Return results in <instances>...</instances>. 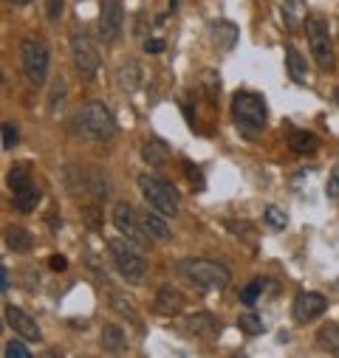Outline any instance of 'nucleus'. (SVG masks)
Here are the masks:
<instances>
[{"label": "nucleus", "instance_id": "f3484780", "mask_svg": "<svg viewBox=\"0 0 339 358\" xmlns=\"http://www.w3.org/2000/svg\"><path fill=\"white\" fill-rule=\"evenodd\" d=\"M4 240H6V248L18 251V254H26V251H32V234H29L23 226H15V223H9V226L4 229Z\"/></svg>", "mask_w": 339, "mask_h": 358}, {"label": "nucleus", "instance_id": "393cba45", "mask_svg": "<svg viewBox=\"0 0 339 358\" xmlns=\"http://www.w3.org/2000/svg\"><path fill=\"white\" fill-rule=\"evenodd\" d=\"M237 327H240L243 333H249V336H261V333L266 330L263 319H261V316H254V313H243V316H237Z\"/></svg>", "mask_w": 339, "mask_h": 358}, {"label": "nucleus", "instance_id": "dca6fc26", "mask_svg": "<svg viewBox=\"0 0 339 358\" xmlns=\"http://www.w3.org/2000/svg\"><path fill=\"white\" fill-rule=\"evenodd\" d=\"M99 347H102L105 352H113V355L125 352V350H127L125 330H122L119 324H105V327H102V333H99Z\"/></svg>", "mask_w": 339, "mask_h": 358}, {"label": "nucleus", "instance_id": "9b49d317", "mask_svg": "<svg viewBox=\"0 0 339 358\" xmlns=\"http://www.w3.org/2000/svg\"><path fill=\"white\" fill-rule=\"evenodd\" d=\"M113 226H116L125 237H130V240H136V243H141V240L147 237L144 229H141L139 215L133 212V206H130L127 201H122V203L113 206Z\"/></svg>", "mask_w": 339, "mask_h": 358}, {"label": "nucleus", "instance_id": "423d86ee", "mask_svg": "<svg viewBox=\"0 0 339 358\" xmlns=\"http://www.w3.org/2000/svg\"><path fill=\"white\" fill-rule=\"evenodd\" d=\"M71 59H74V68H76L79 79L91 82L97 76L102 59H99V51H97V43L91 40V34H85V31L71 34Z\"/></svg>", "mask_w": 339, "mask_h": 358}, {"label": "nucleus", "instance_id": "f8f14e48", "mask_svg": "<svg viewBox=\"0 0 339 358\" xmlns=\"http://www.w3.org/2000/svg\"><path fill=\"white\" fill-rule=\"evenodd\" d=\"M6 324H9L23 341H43V333H40L37 322H34L26 310H20V308H15V305L6 308Z\"/></svg>", "mask_w": 339, "mask_h": 358}, {"label": "nucleus", "instance_id": "4468645a", "mask_svg": "<svg viewBox=\"0 0 339 358\" xmlns=\"http://www.w3.org/2000/svg\"><path fill=\"white\" fill-rule=\"evenodd\" d=\"M12 203H15V209H18L20 215L34 212V206L40 203V189L34 187V181H26V184L15 187V189H12Z\"/></svg>", "mask_w": 339, "mask_h": 358}, {"label": "nucleus", "instance_id": "6ab92c4d", "mask_svg": "<svg viewBox=\"0 0 339 358\" xmlns=\"http://www.w3.org/2000/svg\"><path fill=\"white\" fill-rule=\"evenodd\" d=\"M289 147L297 152V155H314L319 150V138L308 130H294L291 138H289Z\"/></svg>", "mask_w": 339, "mask_h": 358}, {"label": "nucleus", "instance_id": "a211bd4d", "mask_svg": "<svg viewBox=\"0 0 339 358\" xmlns=\"http://www.w3.org/2000/svg\"><path fill=\"white\" fill-rule=\"evenodd\" d=\"M209 34H212V40L218 43L221 51H229L237 43V26H232L229 20H215L212 29H209Z\"/></svg>", "mask_w": 339, "mask_h": 358}, {"label": "nucleus", "instance_id": "0eeeda50", "mask_svg": "<svg viewBox=\"0 0 339 358\" xmlns=\"http://www.w3.org/2000/svg\"><path fill=\"white\" fill-rule=\"evenodd\" d=\"M305 34H308V45L314 54V62L319 65V71H333V43L328 34V23L319 15H308L305 17Z\"/></svg>", "mask_w": 339, "mask_h": 358}, {"label": "nucleus", "instance_id": "4c0bfd02", "mask_svg": "<svg viewBox=\"0 0 339 358\" xmlns=\"http://www.w3.org/2000/svg\"><path fill=\"white\" fill-rule=\"evenodd\" d=\"M48 265L54 268V271H62V268H65L68 262H65V257H51V259H48Z\"/></svg>", "mask_w": 339, "mask_h": 358}, {"label": "nucleus", "instance_id": "5701e85b", "mask_svg": "<svg viewBox=\"0 0 339 358\" xmlns=\"http://www.w3.org/2000/svg\"><path fill=\"white\" fill-rule=\"evenodd\" d=\"M286 65H289V76L294 79V82H305V59L300 57V51L297 48H286Z\"/></svg>", "mask_w": 339, "mask_h": 358}, {"label": "nucleus", "instance_id": "c85d7f7f", "mask_svg": "<svg viewBox=\"0 0 339 358\" xmlns=\"http://www.w3.org/2000/svg\"><path fill=\"white\" fill-rule=\"evenodd\" d=\"M88 189L94 192L97 201H105V198H108V178L99 175V172H91V187H88Z\"/></svg>", "mask_w": 339, "mask_h": 358}, {"label": "nucleus", "instance_id": "72a5a7b5", "mask_svg": "<svg viewBox=\"0 0 339 358\" xmlns=\"http://www.w3.org/2000/svg\"><path fill=\"white\" fill-rule=\"evenodd\" d=\"M60 15H62V0H46V17L51 23H57Z\"/></svg>", "mask_w": 339, "mask_h": 358}, {"label": "nucleus", "instance_id": "f704fd0d", "mask_svg": "<svg viewBox=\"0 0 339 358\" xmlns=\"http://www.w3.org/2000/svg\"><path fill=\"white\" fill-rule=\"evenodd\" d=\"M184 172H187L190 178H195V187H198V189H204V178H201V172H198L195 164H184Z\"/></svg>", "mask_w": 339, "mask_h": 358}, {"label": "nucleus", "instance_id": "412c9836", "mask_svg": "<svg viewBox=\"0 0 339 358\" xmlns=\"http://www.w3.org/2000/svg\"><path fill=\"white\" fill-rule=\"evenodd\" d=\"M317 344L322 350H328L331 355H339V324L336 322H328L317 330Z\"/></svg>", "mask_w": 339, "mask_h": 358}, {"label": "nucleus", "instance_id": "2eb2a0df", "mask_svg": "<svg viewBox=\"0 0 339 358\" xmlns=\"http://www.w3.org/2000/svg\"><path fill=\"white\" fill-rule=\"evenodd\" d=\"M164 217H167V215H161V212H155V209H150V212L144 209V212L139 215V220H141V229H144V234H147V237H153V240H158V243L170 240V229H167Z\"/></svg>", "mask_w": 339, "mask_h": 358}, {"label": "nucleus", "instance_id": "7ed1b4c3", "mask_svg": "<svg viewBox=\"0 0 339 358\" xmlns=\"http://www.w3.org/2000/svg\"><path fill=\"white\" fill-rule=\"evenodd\" d=\"M76 127L88 141H111L116 136V119L111 116L108 105H102V102H85L79 108Z\"/></svg>", "mask_w": 339, "mask_h": 358}, {"label": "nucleus", "instance_id": "7c9ffc66", "mask_svg": "<svg viewBox=\"0 0 339 358\" xmlns=\"http://www.w3.org/2000/svg\"><path fill=\"white\" fill-rule=\"evenodd\" d=\"M4 352H6V358H32V350L26 344H20V341H9Z\"/></svg>", "mask_w": 339, "mask_h": 358}, {"label": "nucleus", "instance_id": "ea45409f", "mask_svg": "<svg viewBox=\"0 0 339 358\" xmlns=\"http://www.w3.org/2000/svg\"><path fill=\"white\" fill-rule=\"evenodd\" d=\"M333 99H336V105H339V87H336V91H333Z\"/></svg>", "mask_w": 339, "mask_h": 358}, {"label": "nucleus", "instance_id": "e433bc0d", "mask_svg": "<svg viewBox=\"0 0 339 358\" xmlns=\"http://www.w3.org/2000/svg\"><path fill=\"white\" fill-rule=\"evenodd\" d=\"M0 288H4V294H9V268L6 265L0 268Z\"/></svg>", "mask_w": 339, "mask_h": 358}, {"label": "nucleus", "instance_id": "cd10ccee", "mask_svg": "<svg viewBox=\"0 0 339 358\" xmlns=\"http://www.w3.org/2000/svg\"><path fill=\"white\" fill-rule=\"evenodd\" d=\"M111 308H113L116 313H122V316H127V319H130L133 324H139V313H136V308H133V305H130L127 299H122L119 294H113V296H111Z\"/></svg>", "mask_w": 339, "mask_h": 358}, {"label": "nucleus", "instance_id": "f257e3e1", "mask_svg": "<svg viewBox=\"0 0 339 358\" xmlns=\"http://www.w3.org/2000/svg\"><path fill=\"white\" fill-rule=\"evenodd\" d=\"M176 271L190 285H195L198 291H223L229 285V268L221 265V262H215V259L190 257V259H181L176 265Z\"/></svg>", "mask_w": 339, "mask_h": 358}, {"label": "nucleus", "instance_id": "a878e982", "mask_svg": "<svg viewBox=\"0 0 339 358\" xmlns=\"http://www.w3.org/2000/svg\"><path fill=\"white\" fill-rule=\"evenodd\" d=\"M263 220H266V226H269V229H277V231H283V229L289 226L286 212H283V209H277V206H266V209H263Z\"/></svg>", "mask_w": 339, "mask_h": 358}, {"label": "nucleus", "instance_id": "4be33fe9", "mask_svg": "<svg viewBox=\"0 0 339 358\" xmlns=\"http://www.w3.org/2000/svg\"><path fill=\"white\" fill-rule=\"evenodd\" d=\"M187 330L195 336H212V333H218V319L212 313H198L187 322Z\"/></svg>", "mask_w": 339, "mask_h": 358}, {"label": "nucleus", "instance_id": "1a4fd4ad", "mask_svg": "<svg viewBox=\"0 0 339 358\" xmlns=\"http://www.w3.org/2000/svg\"><path fill=\"white\" fill-rule=\"evenodd\" d=\"M122 23H125V12L119 0H102L99 6V40L102 43H116L122 34Z\"/></svg>", "mask_w": 339, "mask_h": 358}, {"label": "nucleus", "instance_id": "f03ea898", "mask_svg": "<svg viewBox=\"0 0 339 358\" xmlns=\"http://www.w3.org/2000/svg\"><path fill=\"white\" fill-rule=\"evenodd\" d=\"M108 248H111V259L116 265L119 277L125 282H130V285H141L144 277H147V259H144L141 248L136 245V240H130V237L122 234V237L111 240Z\"/></svg>", "mask_w": 339, "mask_h": 358}, {"label": "nucleus", "instance_id": "2f4dec72", "mask_svg": "<svg viewBox=\"0 0 339 358\" xmlns=\"http://www.w3.org/2000/svg\"><path fill=\"white\" fill-rule=\"evenodd\" d=\"M18 147V127L12 122H4V150Z\"/></svg>", "mask_w": 339, "mask_h": 358}, {"label": "nucleus", "instance_id": "ddd939ff", "mask_svg": "<svg viewBox=\"0 0 339 358\" xmlns=\"http://www.w3.org/2000/svg\"><path fill=\"white\" fill-rule=\"evenodd\" d=\"M153 305H155V313H161V316H179L181 308H184V296H181L176 288L164 285V288H158Z\"/></svg>", "mask_w": 339, "mask_h": 358}, {"label": "nucleus", "instance_id": "6e6552de", "mask_svg": "<svg viewBox=\"0 0 339 358\" xmlns=\"http://www.w3.org/2000/svg\"><path fill=\"white\" fill-rule=\"evenodd\" d=\"M20 62H23L26 79L34 87H40L48 76V48H46V43H40L34 37H26L20 43Z\"/></svg>", "mask_w": 339, "mask_h": 358}, {"label": "nucleus", "instance_id": "39448f33", "mask_svg": "<svg viewBox=\"0 0 339 358\" xmlns=\"http://www.w3.org/2000/svg\"><path fill=\"white\" fill-rule=\"evenodd\" d=\"M232 116H235V124L251 138L254 133H261L266 127V102L258 96V94H251V91H240L235 94L232 99Z\"/></svg>", "mask_w": 339, "mask_h": 358}, {"label": "nucleus", "instance_id": "473e14b6", "mask_svg": "<svg viewBox=\"0 0 339 358\" xmlns=\"http://www.w3.org/2000/svg\"><path fill=\"white\" fill-rule=\"evenodd\" d=\"M325 195H328L331 201H336V198H339V166H333V172H331V178H328V184H325Z\"/></svg>", "mask_w": 339, "mask_h": 358}, {"label": "nucleus", "instance_id": "bb28decb", "mask_svg": "<svg viewBox=\"0 0 339 358\" xmlns=\"http://www.w3.org/2000/svg\"><path fill=\"white\" fill-rule=\"evenodd\" d=\"M263 288H266V282H263V280H254V282H249V285L240 291V302H243V305H254V302L261 299Z\"/></svg>", "mask_w": 339, "mask_h": 358}, {"label": "nucleus", "instance_id": "c756f323", "mask_svg": "<svg viewBox=\"0 0 339 358\" xmlns=\"http://www.w3.org/2000/svg\"><path fill=\"white\" fill-rule=\"evenodd\" d=\"M6 181H9V189H15V187H20V184L32 181L29 166H12V169H9V175H6Z\"/></svg>", "mask_w": 339, "mask_h": 358}, {"label": "nucleus", "instance_id": "c9c22d12", "mask_svg": "<svg viewBox=\"0 0 339 358\" xmlns=\"http://www.w3.org/2000/svg\"><path fill=\"white\" fill-rule=\"evenodd\" d=\"M144 51L147 54H161L164 51V40H147L144 43Z\"/></svg>", "mask_w": 339, "mask_h": 358}, {"label": "nucleus", "instance_id": "58836bf2", "mask_svg": "<svg viewBox=\"0 0 339 358\" xmlns=\"http://www.w3.org/2000/svg\"><path fill=\"white\" fill-rule=\"evenodd\" d=\"M9 3H15V6H26V3H32V0H9Z\"/></svg>", "mask_w": 339, "mask_h": 358}, {"label": "nucleus", "instance_id": "9d476101", "mask_svg": "<svg viewBox=\"0 0 339 358\" xmlns=\"http://www.w3.org/2000/svg\"><path fill=\"white\" fill-rule=\"evenodd\" d=\"M328 310V299L322 294H314V291H303L294 296V305H291V319L297 324H305L317 316H322Z\"/></svg>", "mask_w": 339, "mask_h": 358}, {"label": "nucleus", "instance_id": "b1692460", "mask_svg": "<svg viewBox=\"0 0 339 358\" xmlns=\"http://www.w3.org/2000/svg\"><path fill=\"white\" fill-rule=\"evenodd\" d=\"M303 3L305 0H283V17L289 20V29H297L303 20Z\"/></svg>", "mask_w": 339, "mask_h": 358}, {"label": "nucleus", "instance_id": "aec40b11", "mask_svg": "<svg viewBox=\"0 0 339 358\" xmlns=\"http://www.w3.org/2000/svg\"><path fill=\"white\" fill-rule=\"evenodd\" d=\"M141 155H144V161H147L150 166H161V164L170 158V144L161 141V138H150V141L144 144Z\"/></svg>", "mask_w": 339, "mask_h": 358}, {"label": "nucleus", "instance_id": "20e7f679", "mask_svg": "<svg viewBox=\"0 0 339 358\" xmlns=\"http://www.w3.org/2000/svg\"><path fill=\"white\" fill-rule=\"evenodd\" d=\"M139 192L147 201V206H153L155 212H161L167 217H176L181 212V198H179L176 187L167 184L158 175H139Z\"/></svg>", "mask_w": 339, "mask_h": 358}]
</instances>
